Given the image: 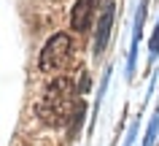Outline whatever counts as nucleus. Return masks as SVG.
Returning a JSON list of instances; mask_svg holds the SVG:
<instances>
[{"mask_svg":"<svg viewBox=\"0 0 159 146\" xmlns=\"http://www.w3.org/2000/svg\"><path fill=\"white\" fill-rule=\"evenodd\" d=\"M97 3H100V0H75V6H73V16H70V25H73V30H78V33L89 30V25H92V16H94V8H97Z\"/></svg>","mask_w":159,"mask_h":146,"instance_id":"3","label":"nucleus"},{"mask_svg":"<svg viewBox=\"0 0 159 146\" xmlns=\"http://www.w3.org/2000/svg\"><path fill=\"white\" fill-rule=\"evenodd\" d=\"M148 52H151V60L159 57V25H157V33H154V38H151V43H148Z\"/></svg>","mask_w":159,"mask_h":146,"instance_id":"7","label":"nucleus"},{"mask_svg":"<svg viewBox=\"0 0 159 146\" xmlns=\"http://www.w3.org/2000/svg\"><path fill=\"white\" fill-rule=\"evenodd\" d=\"M143 16H146V0H143V3H140V11H138V16H135V38H132V52H129V70L135 68V57H138V43H140Z\"/></svg>","mask_w":159,"mask_h":146,"instance_id":"5","label":"nucleus"},{"mask_svg":"<svg viewBox=\"0 0 159 146\" xmlns=\"http://www.w3.org/2000/svg\"><path fill=\"white\" fill-rule=\"evenodd\" d=\"M157 130H159V108H157V114L151 116V125H148V130H146V141H143V146H151V144H154Z\"/></svg>","mask_w":159,"mask_h":146,"instance_id":"6","label":"nucleus"},{"mask_svg":"<svg viewBox=\"0 0 159 146\" xmlns=\"http://www.w3.org/2000/svg\"><path fill=\"white\" fill-rule=\"evenodd\" d=\"M38 111L49 125H67L73 116L84 114V106L75 100V89L70 78H54L43 95Z\"/></svg>","mask_w":159,"mask_h":146,"instance_id":"1","label":"nucleus"},{"mask_svg":"<svg viewBox=\"0 0 159 146\" xmlns=\"http://www.w3.org/2000/svg\"><path fill=\"white\" fill-rule=\"evenodd\" d=\"M111 25H113V0H105V8L100 14V22H97V38H94V52L100 54L108 43L111 35Z\"/></svg>","mask_w":159,"mask_h":146,"instance_id":"4","label":"nucleus"},{"mask_svg":"<svg viewBox=\"0 0 159 146\" xmlns=\"http://www.w3.org/2000/svg\"><path fill=\"white\" fill-rule=\"evenodd\" d=\"M70 54H73V41H70V35L57 33L54 38H49V43L43 46V52H41V70H46V73H59V70H65V65L70 62Z\"/></svg>","mask_w":159,"mask_h":146,"instance_id":"2","label":"nucleus"}]
</instances>
